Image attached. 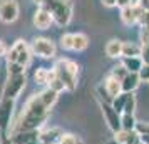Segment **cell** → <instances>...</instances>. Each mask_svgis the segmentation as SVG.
Segmentation results:
<instances>
[{"label":"cell","instance_id":"cell-1","mask_svg":"<svg viewBox=\"0 0 149 144\" xmlns=\"http://www.w3.org/2000/svg\"><path fill=\"white\" fill-rule=\"evenodd\" d=\"M49 112H50V109L45 107V104L42 102L40 96L39 94H34L25 102L19 121L12 126L8 136H12L15 132H20V131L42 129V126L45 124V121H47V117H49Z\"/></svg>","mask_w":149,"mask_h":144},{"label":"cell","instance_id":"cell-2","mask_svg":"<svg viewBox=\"0 0 149 144\" xmlns=\"http://www.w3.org/2000/svg\"><path fill=\"white\" fill-rule=\"evenodd\" d=\"M57 77L61 79L64 86H65V90H75L77 87V74H79V65L77 62L70 61V59H59L55 61L54 67Z\"/></svg>","mask_w":149,"mask_h":144},{"label":"cell","instance_id":"cell-3","mask_svg":"<svg viewBox=\"0 0 149 144\" xmlns=\"http://www.w3.org/2000/svg\"><path fill=\"white\" fill-rule=\"evenodd\" d=\"M45 10L50 12L54 17V22L59 27H65L72 20V2L70 0H50L49 3L44 5Z\"/></svg>","mask_w":149,"mask_h":144},{"label":"cell","instance_id":"cell-4","mask_svg":"<svg viewBox=\"0 0 149 144\" xmlns=\"http://www.w3.org/2000/svg\"><path fill=\"white\" fill-rule=\"evenodd\" d=\"M5 57H7V62H17V64H20V65L27 69V65L32 61V49L24 39H19V40L14 42L12 47L8 49Z\"/></svg>","mask_w":149,"mask_h":144},{"label":"cell","instance_id":"cell-5","mask_svg":"<svg viewBox=\"0 0 149 144\" xmlns=\"http://www.w3.org/2000/svg\"><path fill=\"white\" fill-rule=\"evenodd\" d=\"M25 74H20V76H8L7 82L3 86V90H2V97L3 99H17L20 96V92L25 89Z\"/></svg>","mask_w":149,"mask_h":144},{"label":"cell","instance_id":"cell-6","mask_svg":"<svg viewBox=\"0 0 149 144\" xmlns=\"http://www.w3.org/2000/svg\"><path fill=\"white\" fill-rule=\"evenodd\" d=\"M14 99H3L0 101V134H8L12 129V114H14Z\"/></svg>","mask_w":149,"mask_h":144},{"label":"cell","instance_id":"cell-7","mask_svg":"<svg viewBox=\"0 0 149 144\" xmlns=\"http://www.w3.org/2000/svg\"><path fill=\"white\" fill-rule=\"evenodd\" d=\"M30 49L35 55H39L42 59H52L55 57V44L47 37H35L32 44H30Z\"/></svg>","mask_w":149,"mask_h":144},{"label":"cell","instance_id":"cell-8","mask_svg":"<svg viewBox=\"0 0 149 144\" xmlns=\"http://www.w3.org/2000/svg\"><path fill=\"white\" fill-rule=\"evenodd\" d=\"M99 106H101L102 114H104V117H106V122H107L109 129L112 131V132L121 131L122 129L121 127V114L112 107V104L106 102V101H99Z\"/></svg>","mask_w":149,"mask_h":144},{"label":"cell","instance_id":"cell-9","mask_svg":"<svg viewBox=\"0 0 149 144\" xmlns=\"http://www.w3.org/2000/svg\"><path fill=\"white\" fill-rule=\"evenodd\" d=\"M19 12L17 0H0V20L3 24H14L19 19Z\"/></svg>","mask_w":149,"mask_h":144},{"label":"cell","instance_id":"cell-10","mask_svg":"<svg viewBox=\"0 0 149 144\" xmlns=\"http://www.w3.org/2000/svg\"><path fill=\"white\" fill-rule=\"evenodd\" d=\"M141 14H142V10L137 7L136 3H132V5H129V7L121 8V20H122L124 25L131 27V25H136V24H137Z\"/></svg>","mask_w":149,"mask_h":144},{"label":"cell","instance_id":"cell-11","mask_svg":"<svg viewBox=\"0 0 149 144\" xmlns=\"http://www.w3.org/2000/svg\"><path fill=\"white\" fill-rule=\"evenodd\" d=\"M52 24H54V17L50 15L49 10H45L44 7H39L37 10H35V14H34V25L37 29L45 30V29H49Z\"/></svg>","mask_w":149,"mask_h":144},{"label":"cell","instance_id":"cell-12","mask_svg":"<svg viewBox=\"0 0 149 144\" xmlns=\"http://www.w3.org/2000/svg\"><path fill=\"white\" fill-rule=\"evenodd\" d=\"M40 136V129H34V131H20V132H15L10 136L12 143L14 144H29L32 141H39Z\"/></svg>","mask_w":149,"mask_h":144},{"label":"cell","instance_id":"cell-13","mask_svg":"<svg viewBox=\"0 0 149 144\" xmlns=\"http://www.w3.org/2000/svg\"><path fill=\"white\" fill-rule=\"evenodd\" d=\"M55 77H57V76H55L54 69L39 67L37 70H35V74H34V81H35V84H39V86H45V87H47Z\"/></svg>","mask_w":149,"mask_h":144},{"label":"cell","instance_id":"cell-14","mask_svg":"<svg viewBox=\"0 0 149 144\" xmlns=\"http://www.w3.org/2000/svg\"><path fill=\"white\" fill-rule=\"evenodd\" d=\"M62 132L59 127H50V129H40V136H39V141L42 144H59L62 137Z\"/></svg>","mask_w":149,"mask_h":144},{"label":"cell","instance_id":"cell-15","mask_svg":"<svg viewBox=\"0 0 149 144\" xmlns=\"http://www.w3.org/2000/svg\"><path fill=\"white\" fill-rule=\"evenodd\" d=\"M102 87L106 89V92H107V96L111 97V99H114V97H117V96H119V94L122 92L121 81H117V79H114L112 76H107L106 79H104V84H102Z\"/></svg>","mask_w":149,"mask_h":144},{"label":"cell","instance_id":"cell-16","mask_svg":"<svg viewBox=\"0 0 149 144\" xmlns=\"http://www.w3.org/2000/svg\"><path fill=\"white\" fill-rule=\"evenodd\" d=\"M114 139L119 144H137L139 143V134L136 131H117L114 132Z\"/></svg>","mask_w":149,"mask_h":144},{"label":"cell","instance_id":"cell-17","mask_svg":"<svg viewBox=\"0 0 149 144\" xmlns=\"http://www.w3.org/2000/svg\"><path fill=\"white\" fill-rule=\"evenodd\" d=\"M139 84H141V79H139V76H137V74H132V72H129L127 76H126V77L121 81L122 92L131 94V92H134V90L139 87Z\"/></svg>","mask_w":149,"mask_h":144},{"label":"cell","instance_id":"cell-18","mask_svg":"<svg viewBox=\"0 0 149 144\" xmlns=\"http://www.w3.org/2000/svg\"><path fill=\"white\" fill-rule=\"evenodd\" d=\"M121 64L127 72H132V74H137L144 65L141 57H121Z\"/></svg>","mask_w":149,"mask_h":144},{"label":"cell","instance_id":"cell-19","mask_svg":"<svg viewBox=\"0 0 149 144\" xmlns=\"http://www.w3.org/2000/svg\"><path fill=\"white\" fill-rule=\"evenodd\" d=\"M122 44L119 39H112L106 44V55L111 59H121L122 57Z\"/></svg>","mask_w":149,"mask_h":144},{"label":"cell","instance_id":"cell-20","mask_svg":"<svg viewBox=\"0 0 149 144\" xmlns=\"http://www.w3.org/2000/svg\"><path fill=\"white\" fill-rule=\"evenodd\" d=\"M39 96H40L42 102L45 104V107H49V109H52L55 106V102H57V97H59V92H55V90H52L50 87H45L44 90H40L39 92Z\"/></svg>","mask_w":149,"mask_h":144},{"label":"cell","instance_id":"cell-21","mask_svg":"<svg viewBox=\"0 0 149 144\" xmlns=\"http://www.w3.org/2000/svg\"><path fill=\"white\" fill-rule=\"evenodd\" d=\"M89 45V37L86 34H82V32H77L74 34V44H72V50L74 52H82V50H86Z\"/></svg>","mask_w":149,"mask_h":144},{"label":"cell","instance_id":"cell-22","mask_svg":"<svg viewBox=\"0 0 149 144\" xmlns=\"http://www.w3.org/2000/svg\"><path fill=\"white\" fill-rule=\"evenodd\" d=\"M122 57H141V44L124 42L122 44Z\"/></svg>","mask_w":149,"mask_h":144},{"label":"cell","instance_id":"cell-23","mask_svg":"<svg viewBox=\"0 0 149 144\" xmlns=\"http://www.w3.org/2000/svg\"><path fill=\"white\" fill-rule=\"evenodd\" d=\"M136 121L134 114H121V127L124 131H134L136 129Z\"/></svg>","mask_w":149,"mask_h":144},{"label":"cell","instance_id":"cell-24","mask_svg":"<svg viewBox=\"0 0 149 144\" xmlns=\"http://www.w3.org/2000/svg\"><path fill=\"white\" fill-rule=\"evenodd\" d=\"M127 96H129V94H126V92H121V94H119L117 97H114V99H112V102H111V104H112V107H114L119 114H122V111H124V106H126Z\"/></svg>","mask_w":149,"mask_h":144},{"label":"cell","instance_id":"cell-25","mask_svg":"<svg viewBox=\"0 0 149 144\" xmlns=\"http://www.w3.org/2000/svg\"><path fill=\"white\" fill-rule=\"evenodd\" d=\"M7 72L8 76H20V74H25V67L17 62H7Z\"/></svg>","mask_w":149,"mask_h":144},{"label":"cell","instance_id":"cell-26","mask_svg":"<svg viewBox=\"0 0 149 144\" xmlns=\"http://www.w3.org/2000/svg\"><path fill=\"white\" fill-rule=\"evenodd\" d=\"M59 144H84V143H82V139L79 136L70 134V132H64L61 137V141H59Z\"/></svg>","mask_w":149,"mask_h":144},{"label":"cell","instance_id":"cell-27","mask_svg":"<svg viewBox=\"0 0 149 144\" xmlns=\"http://www.w3.org/2000/svg\"><path fill=\"white\" fill-rule=\"evenodd\" d=\"M136 96L131 92L127 96V101H126V106H124V111H122V114H134L136 111Z\"/></svg>","mask_w":149,"mask_h":144},{"label":"cell","instance_id":"cell-28","mask_svg":"<svg viewBox=\"0 0 149 144\" xmlns=\"http://www.w3.org/2000/svg\"><path fill=\"white\" fill-rule=\"evenodd\" d=\"M72 44H74V34L67 32L61 37V47L64 50H72Z\"/></svg>","mask_w":149,"mask_h":144},{"label":"cell","instance_id":"cell-29","mask_svg":"<svg viewBox=\"0 0 149 144\" xmlns=\"http://www.w3.org/2000/svg\"><path fill=\"white\" fill-rule=\"evenodd\" d=\"M127 74H129V72H127L124 67H122V64H119V65L112 67V70L109 72V76H112L114 79H117V81H122V79L127 76Z\"/></svg>","mask_w":149,"mask_h":144},{"label":"cell","instance_id":"cell-30","mask_svg":"<svg viewBox=\"0 0 149 144\" xmlns=\"http://www.w3.org/2000/svg\"><path fill=\"white\" fill-rule=\"evenodd\" d=\"M55 76H57V74H55ZM47 87H50L52 90L59 92V94H61L62 90H65V86H64V82H62V81L59 79V77H55V79H54V81H52L50 84H49Z\"/></svg>","mask_w":149,"mask_h":144},{"label":"cell","instance_id":"cell-31","mask_svg":"<svg viewBox=\"0 0 149 144\" xmlns=\"http://www.w3.org/2000/svg\"><path fill=\"white\" fill-rule=\"evenodd\" d=\"M137 76L141 79V82H149V64H144L141 70L137 72Z\"/></svg>","mask_w":149,"mask_h":144},{"label":"cell","instance_id":"cell-32","mask_svg":"<svg viewBox=\"0 0 149 144\" xmlns=\"http://www.w3.org/2000/svg\"><path fill=\"white\" fill-rule=\"evenodd\" d=\"M136 132L139 134V136H142V134H149V122H137L136 124Z\"/></svg>","mask_w":149,"mask_h":144},{"label":"cell","instance_id":"cell-33","mask_svg":"<svg viewBox=\"0 0 149 144\" xmlns=\"http://www.w3.org/2000/svg\"><path fill=\"white\" fill-rule=\"evenodd\" d=\"M141 59L144 64H149V45H141Z\"/></svg>","mask_w":149,"mask_h":144},{"label":"cell","instance_id":"cell-34","mask_svg":"<svg viewBox=\"0 0 149 144\" xmlns=\"http://www.w3.org/2000/svg\"><path fill=\"white\" fill-rule=\"evenodd\" d=\"M137 24H139V27H142V25H149V12H142V14L139 15Z\"/></svg>","mask_w":149,"mask_h":144},{"label":"cell","instance_id":"cell-35","mask_svg":"<svg viewBox=\"0 0 149 144\" xmlns=\"http://www.w3.org/2000/svg\"><path fill=\"white\" fill-rule=\"evenodd\" d=\"M134 3L141 8L142 12H149V0H136Z\"/></svg>","mask_w":149,"mask_h":144},{"label":"cell","instance_id":"cell-36","mask_svg":"<svg viewBox=\"0 0 149 144\" xmlns=\"http://www.w3.org/2000/svg\"><path fill=\"white\" fill-rule=\"evenodd\" d=\"M132 3H134V0H116V7H119V8L129 7V5H132Z\"/></svg>","mask_w":149,"mask_h":144},{"label":"cell","instance_id":"cell-37","mask_svg":"<svg viewBox=\"0 0 149 144\" xmlns=\"http://www.w3.org/2000/svg\"><path fill=\"white\" fill-rule=\"evenodd\" d=\"M0 144H14L8 134H0Z\"/></svg>","mask_w":149,"mask_h":144},{"label":"cell","instance_id":"cell-38","mask_svg":"<svg viewBox=\"0 0 149 144\" xmlns=\"http://www.w3.org/2000/svg\"><path fill=\"white\" fill-rule=\"evenodd\" d=\"M7 52H8V49H7V45H5V42L0 40V57L7 55Z\"/></svg>","mask_w":149,"mask_h":144},{"label":"cell","instance_id":"cell-39","mask_svg":"<svg viewBox=\"0 0 149 144\" xmlns=\"http://www.w3.org/2000/svg\"><path fill=\"white\" fill-rule=\"evenodd\" d=\"M102 2V5H104V7H116V0H101Z\"/></svg>","mask_w":149,"mask_h":144},{"label":"cell","instance_id":"cell-40","mask_svg":"<svg viewBox=\"0 0 149 144\" xmlns=\"http://www.w3.org/2000/svg\"><path fill=\"white\" fill-rule=\"evenodd\" d=\"M139 143L141 144H149V134H142V136H139Z\"/></svg>","mask_w":149,"mask_h":144},{"label":"cell","instance_id":"cell-41","mask_svg":"<svg viewBox=\"0 0 149 144\" xmlns=\"http://www.w3.org/2000/svg\"><path fill=\"white\" fill-rule=\"evenodd\" d=\"M34 2L39 5V7H44V5H45V3H49L50 0H34Z\"/></svg>","mask_w":149,"mask_h":144},{"label":"cell","instance_id":"cell-42","mask_svg":"<svg viewBox=\"0 0 149 144\" xmlns=\"http://www.w3.org/2000/svg\"><path fill=\"white\" fill-rule=\"evenodd\" d=\"M29 144H42L40 141H32V143H29Z\"/></svg>","mask_w":149,"mask_h":144},{"label":"cell","instance_id":"cell-43","mask_svg":"<svg viewBox=\"0 0 149 144\" xmlns=\"http://www.w3.org/2000/svg\"><path fill=\"white\" fill-rule=\"evenodd\" d=\"M109 144H119V143H117L116 139H112V141H111V143H109Z\"/></svg>","mask_w":149,"mask_h":144}]
</instances>
